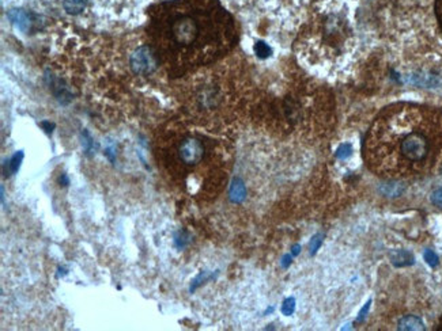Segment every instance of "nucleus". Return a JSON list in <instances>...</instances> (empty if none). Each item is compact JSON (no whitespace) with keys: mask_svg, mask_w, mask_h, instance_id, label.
<instances>
[{"mask_svg":"<svg viewBox=\"0 0 442 331\" xmlns=\"http://www.w3.org/2000/svg\"><path fill=\"white\" fill-rule=\"evenodd\" d=\"M147 35L159 64L179 78L230 52L237 25L219 0H168L149 10Z\"/></svg>","mask_w":442,"mask_h":331,"instance_id":"f257e3e1","label":"nucleus"},{"mask_svg":"<svg viewBox=\"0 0 442 331\" xmlns=\"http://www.w3.org/2000/svg\"><path fill=\"white\" fill-rule=\"evenodd\" d=\"M442 145L441 115L417 105H395L384 110L365 141L368 163L381 171H398L432 162Z\"/></svg>","mask_w":442,"mask_h":331,"instance_id":"f03ea898","label":"nucleus"},{"mask_svg":"<svg viewBox=\"0 0 442 331\" xmlns=\"http://www.w3.org/2000/svg\"><path fill=\"white\" fill-rule=\"evenodd\" d=\"M177 156L185 166L200 163L206 156V143L198 134L188 133L180 138L177 143Z\"/></svg>","mask_w":442,"mask_h":331,"instance_id":"7ed1b4c3","label":"nucleus"},{"mask_svg":"<svg viewBox=\"0 0 442 331\" xmlns=\"http://www.w3.org/2000/svg\"><path fill=\"white\" fill-rule=\"evenodd\" d=\"M131 68L135 74L150 75L159 67V60L150 45H143L131 55Z\"/></svg>","mask_w":442,"mask_h":331,"instance_id":"20e7f679","label":"nucleus"},{"mask_svg":"<svg viewBox=\"0 0 442 331\" xmlns=\"http://www.w3.org/2000/svg\"><path fill=\"white\" fill-rule=\"evenodd\" d=\"M228 198L234 204H241L246 198V189L239 178L233 179V182L230 185V190H228Z\"/></svg>","mask_w":442,"mask_h":331,"instance_id":"39448f33","label":"nucleus"},{"mask_svg":"<svg viewBox=\"0 0 442 331\" xmlns=\"http://www.w3.org/2000/svg\"><path fill=\"white\" fill-rule=\"evenodd\" d=\"M398 329L406 331H421L425 330V323L421 318L415 315H406L399 321Z\"/></svg>","mask_w":442,"mask_h":331,"instance_id":"423d86ee","label":"nucleus"},{"mask_svg":"<svg viewBox=\"0 0 442 331\" xmlns=\"http://www.w3.org/2000/svg\"><path fill=\"white\" fill-rule=\"evenodd\" d=\"M391 261L396 267L411 266L414 265V255L407 250H395L391 252Z\"/></svg>","mask_w":442,"mask_h":331,"instance_id":"0eeeda50","label":"nucleus"},{"mask_svg":"<svg viewBox=\"0 0 442 331\" xmlns=\"http://www.w3.org/2000/svg\"><path fill=\"white\" fill-rule=\"evenodd\" d=\"M406 185L400 182H388L384 183L380 188V192L385 196V197H400L404 192H406Z\"/></svg>","mask_w":442,"mask_h":331,"instance_id":"6e6552de","label":"nucleus"},{"mask_svg":"<svg viewBox=\"0 0 442 331\" xmlns=\"http://www.w3.org/2000/svg\"><path fill=\"white\" fill-rule=\"evenodd\" d=\"M87 0H63L64 10L71 15H78L85 10Z\"/></svg>","mask_w":442,"mask_h":331,"instance_id":"1a4fd4ad","label":"nucleus"},{"mask_svg":"<svg viewBox=\"0 0 442 331\" xmlns=\"http://www.w3.org/2000/svg\"><path fill=\"white\" fill-rule=\"evenodd\" d=\"M22 160H23V151H18V152H15L11 159L7 162V167H8V171L5 174V177H8V175H12V174H16L19 171V167H20V163H22Z\"/></svg>","mask_w":442,"mask_h":331,"instance_id":"9d476101","label":"nucleus"},{"mask_svg":"<svg viewBox=\"0 0 442 331\" xmlns=\"http://www.w3.org/2000/svg\"><path fill=\"white\" fill-rule=\"evenodd\" d=\"M189 243H191V235L187 231L180 229L179 232H176V235H174V246L179 248V250L185 248Z\"/></svg>","mask_w":442,"mask_h":331,"instance_id":"9b49d317","label":"nucleus"},{"mask_svg":"<svg viewBox=\"0 0 442 331\" xmlns=\"http://www.w3.org/2000/svg\"><path fill=\"white\" fill-rule=\"evenodd\" d=\"M254 53L260 57V59H267L271 56L272 53V50L269 48L268 45L265 44L264 41H258L254 44Z\"/></svg>","mask_w":442,"mask_h":331,"instance_id":"f8f14e48","label":"nucleus"},{"mask_svg":"<svg viewBox=\"0 0 442 331\" xmlns=\"http://www.w3.org/2000/svg\"><path fill=\"white\" fill-rule=\"evenodd\" d=\"M211 278H214V276H210L209 272H202L199 276L196 277L194 281H192V284H191V288H189V291L195 292L196 289H198V288L200 287V285H203L204 282H207L209 280H211Z\"/></svg>","mask_w":442,"mask_h":331,"instance_id":"ddd939ff","label":"nucleus"},{"mask_svg":"<svg viewBox=\"0 0 442 331\" xmlns=\"http://www.w3.org/2000/svg\"><path fill=\"white\" fill-rule=\"evenodd\" d=\"M423 258H425V261H426V263H428L430 267H437L438 263H440V258H438V255L433 251V250H430V248L425 250V252H423Z\"/></svg>","mask_w":442,"mask_h":331,"instance_id":"4468645a","label":"nucleus"},{"mask_svg":"<svg viewBox=\"0 0 442 331\" xmlns=\"http://www.w3.org/2000/svg\"><path fill=\"white\" fill-rule=\"evenodd\" d=\"M294 311H295V299L294 297H287L282 304V312L286 317H290V315H293Z\"/></svg>","mask_w":442,"mask_h":331,"instance_id":"2eb2a0df","label":"nucleus"},{"mask_svg":"<svg viewBox=\"0 0 442 331\" xmlns=\"http://www.w3.org/2000/svg\"><path fill=\"white\" fill-rule=\"evenodd\" d=\"M321 243H323V235H316V236H313V239L310 240V244H309L310 255H314L317 252V250L321 246Z\"/></svg>","mask_w":442,"mask_h":331,"instance_id":"dca6fc26","label":"nucleus"},{"mask_svg":"<svg viewBox=\"0 0 442 331\" xmlns=\"http://www.w3.org/2000/svg\"><path fill=\"white\" fill-rule=\"evenodd\" d=\"M83 147H85L86 155H90L91 151L94 149V141H93V138L90 137V134L86 130L83 132Z\"/></svg>","mask_w":442,"mask_h":331,"instance_id":"f3484780","label":"nucleus"},{"mask_svg":"<svg viewBox=\"0 0 442 331\" xmlns=\"http://www.w3.org/2000/svg\"><path fill=\"white\" fill-rule=\"evenodd\" d=\"M351 151H353V149H351V145H350V144H344V145H342V147L336 151V156H338L339 159H346L351 155Z\"/></svg>","mask_w":442,"mask_h":331,"instance_id":"a211bd4d","label":"nucleus"},{"mask_svg":"<svg viewBox=\"0 0 442 331\" xmlns=\"http://www.w3.org/2000/svg\"><path fill=\"white\" fill-rule=\"evenodd\" d=\"M432 203L438 208H442V188L436 189L432 193Z\"/></svg>","mask_w":442,"mask_h":331,"instance_id":"6ab92c4d","label":"nucleus"},{"mask_svg":"<svg viewBox=\"0 0 442 331\" xmlns=\"http://www.w3.org/2000/svg\"><path fill=\"white\" fill-rule=\"evenodd\" d=\"M436 15L442 27V0H436Z\"/></svg>","mask_w":442,"mask_h":331,"instance_id":"aec40b11","label":"nucleus"},{"mask_svg":"<svg viewBox=\"0 0 442 331\" xmlns=\"http://www.w3.org/2000/svg\"><path fill=\"white\" fill-rule=\"evenodd\" d=\"M105 155L109 158V160L112 163H114V160H116V149L113 147H109V148L105 149Z\"/></svg>","mask_w":442,"mask_h":331,"instance_id":"412c9836","label":"nucleus"},{"mask_svg":"<svg viewBox=\"0 0 442 331\" xmlns=\"http://www.w3.org/2000/svg\"><path fill=\"white\" fill-rule=\"evenodd\" d=\"M59 183H60V186H64V188H67V186L70 185V178H68V175L64 173L60 174Z\"/></svg>","mask_w":442,"mask_h":331,"instance_id":"4be33fe9","label":"nucleus"},{"mask_svg":"<svg viewBox=\"0 0 442 331\" xmlns=\"http://www.w3.org/2000/svg\"><path fill=\"white\" fill-rule=\"evenodd\" d=\"M369 308H370V302L366 303V306L362 308V311H361V314H359L358 321H363V319H365V317H366V314H368V311H369Z\"/></svg>","mask_w":442,"mask_h":331,"instance_id":"5701e85b","label":"nucleus"},{"mask_svg":"<svg viewBox=\"0 0 442 331\" xmlns=\"http://www.w3.org/2000/svg\"><path fill=\"white\" fill-rule=\"evenodd\" d=\"M291 259H293V257H291V255H288V254L287 255H284L283 259H282V266H283L284 269H287V267L291 265V262H293Z\"/></svg>","mask_w":442,"mask_h":331,"instance_id":"b1692460","label":"nucleus"},{"mask_svg":"<svg viewBox=\"0 0 442 331\" xmlns=\"http://www.w3.org/2000/svg\"><path fill=\"white\" fill-rule=\"evenodd\" d=\"M41 126L45 129V132H46V133H50V132H52V129L55 128V125L50 124V122H46V121H45V122H42V124H41Z\"/></svg>","mask_w":442,"mask_h":331,"instance_id":"393cba45","label":"nucleus"},{"mask_svg":"<svg viewBox=\"0 0 442 331\" xmlns=\"http://www.w3.org/2000/svg\"><path fill=\"white\" fill-rule=\"evenodd\" d=\"M67 273L68 272H67V269H65V267H59V269H57V278L65 276Z\"/></svg>","mask_w":442,"mask_h":331,"instance_id":"a878e982","label":"nucleus"},{"mask_svg":"<svg viewBox=\"0 0 442 331\" xmlns=\"http://www.w3.org/2000/svg\"><path fill=\"white\" fill-rule=\"evenodd\" d=\"M299 251H301V247H299L298 244H295V246H294V247H293V251H291V254H293V257H295V255H298Z\"/></svg>","mask_w":442,"mask_h":331,"instance_id":"bb28decb","label":"nucleus"}]
</instances>
